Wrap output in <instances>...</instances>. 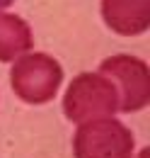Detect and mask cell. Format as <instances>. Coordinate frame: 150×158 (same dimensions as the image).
I'll return each mask as SVG.
<instances>
[{"mask_svg": "<svg viewBox=\"0 0 150 158\" xmlns=\"http://www.w3.org/2000/svg\"><path fill=\"white\" fill-rule=\"evenodd\" d=\"M138 158H150V148H143V151L138 153Z\"/></svg>", "mask_w": 150, "mask_h": 158, "instance_id": "8", "label": "cell"}, {"mask_svg": "<svg viewBox=\"0 0 150 158\" xmlns=\"http://www.w3.org/2000/svg\"><path fill=\"white\" fill-rule=\"evenodd\" d=\"M63 83V68L49 54H22L15 59L10 71V85L22 102L27 105H46L53 100Z\"/></svg>", "mask_w": 150, "mask_h": 158, "instance_id": "1", "label": "cell"}, {"mask_svg": "<svg viewBox=\"0 0 150 158\" xmlns=\"http://www.w3.org/2000/svg\"><path fill=\"white\" fill-rule=\"evenodd\" d=\"M99 73L112 80L121 112H138L150 102V68L143 59L119 54L102 61Z\"/></svg>", "mask_w": 150, "mask_h": 158, "instance_id": "4", "label": "cell"}, {"mask_svg": "<svg viewBox=\"0 0 150 158\" xmlns=\"http://www.w3.org/2000/svg\"><path fill=\"white\" fill-rule=\"evenodd\" d=\"M63 112L75 124H82L90 119L114 117L119 112L116 88L102 73H80L73 78V83L65 90Z\"/></svg>", "mask_w": 150, "mask_h": 158, "instance_id": "2", "label": "cell"}, {"mask_svg": "<svg viewBox=\"0 0 150 158\" xmlns=\"http://www.w3.org/2000/svg\"><path fill=\"white\" fill-rule=\"evenodd\" d=\"M32 29L29 24L17 17V15H7L0 12V61L10 63L19 59L22 54H27L32 49Z\"/></svg>", "mask_w": 150, "mask_h": 158, "instance_id": "6", "label": "cell"}, {"mask_svg": "<svg viewBox=\"0 0 150 158\" xmlns=\"http://www.w3.org/2000/svg\"><path fill=\"white\" fill-rule=\"evenodd\" d=\"M12 2H15V0H0V10H5V7L12 5Z\"/></svg>", "mask_w": 150, "mask_h": 158, "instance_id": "7", "label": "cell"}, {"mask_svg": "<svg viewBox=\"0 0 150 158\" xmlns=\"http://www.w3.org/2000/svg\"><path fill=\"white\" fill-rule=\"evenodd\" d=\"M104 24L121 37H138L150 27V0H102Z\"/></svg>", "mask_w": 150, "mask_h": 158, "instance_id": "5", "label": "cell"}, {"mask_svg": "<svg viewBox=\"0 0 150 158\" xmlns=\"http://www.w3.org/2000/svg\"><path fill=\"white\" fill-rule=\"evenodd\" d=\"M133 134L114 117L90 119L73 136L75 158H133Z\"/></svg>", "mask_w": 150, "mask_h": 158, "instance_id": "3", "label": "cell"}]
</instances>
